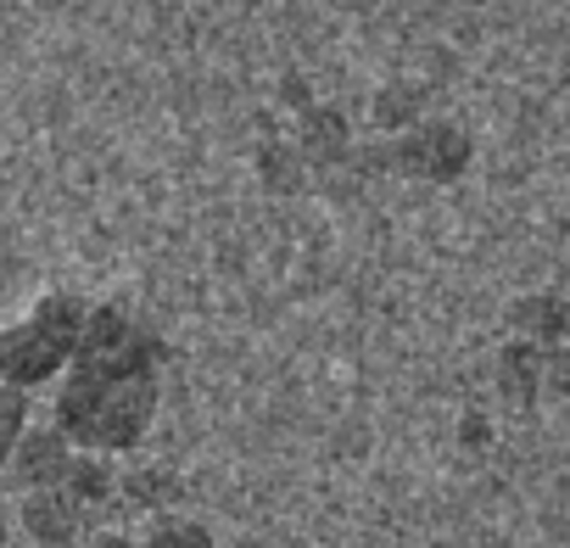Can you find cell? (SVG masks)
<instances>
[{"mask_svg":"<svg viewBox=\"0 0 570 548\" xmlns=\"http://www.w3.org/2000/svg\"><path fill=\"white\" fill-rule=\"evenodd\" d=\"M157 342L124 303H96L68 375L57 381L51 425L79 453H129L157 420Z\"/></svg>","mask_w":570,"mask_h":548,"instance_id":"1","label":"cell"},{"mask_svg":"<svg viewBox=\"0 0 570 548\" xmlns=\"http://www.w3.org/2000/svg\"><path fill=\"white\" fill-rule=\"evenodd\" d=\"M85 320H90V303L79 292H46L23 320L0 325V381L18 392L62 381L79 353Z\"/></svg>","mask_w":570,"mask_h":548,"instance_id":"2","label":"cell"},{"mask_svg":"<svg viewBox=\"0 0 570 548\" xmlns=\"http://www.w3.org/2000/svg\"><path fill=\"white\" fill-rule=\"evenodd\" d=\"M375 157L397 174H414V179H459L464 163H470V140L453 124H420Z\"/></svg>","mask_w":570,"mask_h":548,"instance_id":"3","label":"cell"},{"mask_svg":"<svg viewBox=\"0 0 570 548\" xmlns=\"http://www.w3.org/2000/svg\"><path fill=\"white\" fill-rule=\"evenodd\" d=\"M73 459H79V448L57 425H29L23 442L12 448V459H7V476H12L18 492H40V487H62Z\"/></svg>","mask_w":570,"mask_h":548,"instance_id":"4","label":"cell"},{"mask_svg":"<svg viewBox=\"0 0 570 548\" xmlns=\"http://www.w3.org/2000/svg\"><path fill=\"white\" fill-rule=\"evenodd\" d=\"M18 526L40 542V548H73L90 526L85 503H73L62 487H40V492H23L18 498Z\"/></svg>","mask_w":570,"mask_h":548,"instance_id":"5","label":"cell"},{"mask_svg":"<svg viewBox=\"0 0 570 548\" xmlns=\"http://www.w3.org/2000/svg\"><path fill=\"white\" fill-rule=\"evenodd\" d=\"M509 331H514V342H531V348L553 353L570 336V303L553 297V292H531L509 309Z\"/></svg>","mask_w":570,"mask_h":548,"instance_id":"6","label":"cell"},{"mask_svg":"<svg viewBox=\"0 0 570 548\" xmlns=\"http://www.w3.org/2000/svg\"><path fill=\"white\" fill-rule=\"evenodd\" d=\"M542 348H531V342H509L503 353H498V398L509 403V409H531L537 403V392H542Z\"/></svg>","mask_w":570,"mask_h":548,"instance_id":"7","label":"cell"},{"mask_svg":"<svg viewBox=\"0 0 570 548\" xmlns=\"http://www.w3.org/2000/svg\"><path fill=\"white\" fill-rule=\"evenodd\" d=\"M118 498L129 509H146V515H168V503L179 498V476L168 464H135L118 476Z\"/></svg>","mask_w":570,"mask_h":548,"instance_id":"8","label":"cell"},{"mask_svg":"<svg viewBox=\"0 0 570 548\" xmlns=\"http://www.w3.org/2000/svg\"><path fill=\"white\" fill-rule=\"evenodd\" d=\"M62 492H68L73 503H85V515L107 509V503L118 498V470H112V459H101V453H79L73 470H68V481H62Z\"/></svg>","mask_w":570,"mask_h":548,"instance_id":"9","label":"cell"},{"mask_svg":"<svg viewBox=\"0 0 570 548\" xmlns=\"http://www.w3.org/2000/svg\"><path fill=\"white\" fill-rule=\"evenodd\" d=\"M140 548H213V531L190 515H151Z\"/></svg>","mask_w":570,"mask_h":548,"instance_id":"10","label":"cell"},{"mask_svg":"<svg viewBox=\"0 0 570 548\" xmlns=\"http://www.w3.org/2000/svg\"><path fill=\"white\" fill-rule=\"evenodd\" d=\"M303 146L320 157V163H331V157H342L347 151V124L331 112V107H308V124H303Z\"/></svg>","mask_w":570,"mask_h":548,"instance_id":"11","label":"cell"},{"mask_svg":"<svg viewBox=\"0 0 570 548\" xmlns=\"http://www.w3.org/2000/svg\"><path fill=\"white\" fill-rule=\"evenodd\" d=\"M23 431H29V392L0 381V470H7L12 448L23 442Z\"/></svg>","mask_w":570,"mask_h":548,"instance_id":"12","label":"cell"},{"mask_svg":"<svg viewBox=\"0 0 570 548\" xmlns=\"http://www.w3.org/2000/svg\"><path fill=\"white\" fill-rule=\"evenodd\" d=\"M542 386H548V392H559V398L570 403V342H564V348H553V353L542 359Z\"/></svg>","mask_w":570,"mask_h":548,"instance_id":"13","label":"cell"},{"mask_svg":"<svg viewBox=\"0 0 570 548\" xmlns=\"http://www.w3.org/2000/svg\"><path fill=\"white\" fill-rule=\"evenodd\" d=\"M285 157H292V151H279V146H274V151H263V174H268L274 185H285V190H292V185H297V168L285 163Z\"/></svg>","mask_w":570,"mask_h":548,"instance_id":"14","label":"cell"},{"mask_svg":"<svg viewBox=\"0 0 570 548\" xmlns=\"http://www.w3.org/2000/svg\"><path fill=\"white\" fill-rule=\"evenodd\" d=\"M85 548H140L129 531H90V542Z\"/></svg>","mask_w":570,"mask_h":548,"instance_id":"15","label":"cell"},{"mask_svg":"<svg viewBox=\"0 0 570 548\" xmlns=\"http://www.w3.org/2000/svg\"><path fill=\"white\" fill-rule=\"evenodd\" d=\"M0 542H7V515H0Z\"/></svg>","mask_w":570,"mask_h":548,"instance_id":"16","label":"cell"}]
</instances>
